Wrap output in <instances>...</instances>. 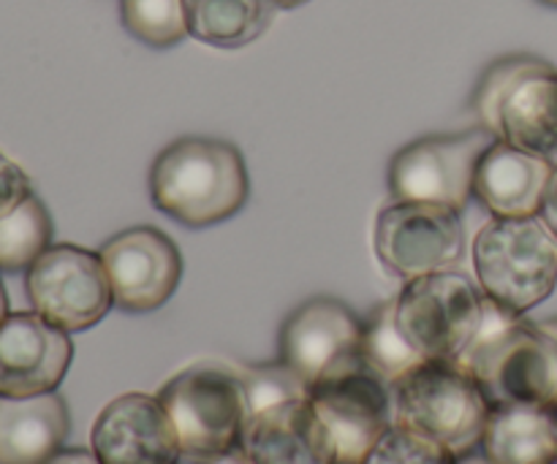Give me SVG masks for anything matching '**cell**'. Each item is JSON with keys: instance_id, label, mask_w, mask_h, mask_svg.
<instances>
[{"instance_id": "1", "label": "cell", "mask_w": 557, "mask_h": 464, "mask_svg": "<svg viewBox=\"0 0 557 464\" xmlns=\"http://www.w3.org/2000/svg\"><path fill=\"white\" fill-rule=\"evenodd\" d=\"M457 367L466 369L490 405H542L557 397V348L542 321H528L484 297V318Z\"/></svg>"}, {"instance_id": "2", "label": "cell", "mask_w": 557, "mask_h": 464, "mask_svg": "<svg viewBox=\"0 0 557 464\" xmlns=\"http://www.w3.org/2000/svg\"><path fill=\"white\" fill-rule=\"evenodd\" d=\"M250 193L245 158L232 141L183 136L158 152L150 168L152 204L188 228L228 221Z\"/></svg>"}, {"instance_id": "3", "label": "cell", "mask_w": 557, "mask_h": 464, "mask_svg": "<svg viewBox=\"0 0 557 464\" xmlns=\"http://www.w3.org/2000/svg\"><path fill=\"white\" fill-rule=\"evenodd\" d=\"M479 128L520 150L557 158V68L536 54H506L479 76L471 96Z\"/></svg>"}, {"instance_id": "4", "label": "cell", "mask_w": 557, "mask_h": 464, "mask_svg": "<svg viewBox=\"0 0 557 464\" xmlns=\"http://www.w3.org/2000/svg\"><path fill=\"white\" fill-rule=\"evenodd\" d=\"M476 283L517 315L539 308L557 286V234L542 215L490 217L473 239Z\"/></svg>"}, {"instance_id": "5", "label": "cell", "mask_w": 557, "mask_h": 464, "mask_svg": "<svg viewBox=\"0 0 557 464\" xmlns=\"http://www.w3.org/2000/svg\"><path fill=\"white\" fill-rule=\"evenodd\" d=\"M158 400L172 418L183 460H212L243 446L250 411L234 364H190L163 384Z\"/></svg>"}, {"instance_id": "6", "label": "cell", "mask_w": 557, "mask_h": 464, "mask_svg": "<svg viewBox=\"0 0 557 464\" xmlns=\"http://www.w3.org/2000/svg\"><path fill=\"white\" fill-rule=\"evenodd\" d=\"M395 389V424L444 446L451 456L482 446L493 405L476 380L451 362H424Z\"/></svg>"}, {"instance_id": "7", "label": "cell", "mask_w": 557, "mask_h": 464, "mask_svg": "<svg viewBox=\"0 0 557 464\" xmlns=\"http://www.w3.org/2000/svg\"><path fill=\"white\" fill-rule=\"evenodd\" d=\"M484 318V293L462 272L408 280L395 297V321L424 362H460Z\"/></svg>"}, {"instance_id": "8", "label": "cell", "mask_w": 557, "mask_h": 464, "mask_svg": "<svg viewBox=\"0 0 557 464\" xmlns=\"http://www.w3.org/2000/svg\"><path fill=\"white\" fill-rule=\"evenodd\" d=\"M493 141L495 136L484 128L422 136L411 141L389 163L392 199L462 212L473 199L479 158Z\"/></svg>"}, {"instance_id": "9", "label": "cell", "mask_w": 557, "mask_h": 464, "mask_svg": "<svg viewBox=\"0 0 557 464\" xmlns=\"http://www.w3.org/2000/svg\"><path fill=\"white\" fill-rule=\"evenodd\" d=\"M25 288L33 313L69 335L92 329L114 308L101 255L71 242L49 244L27 269Z\"/></svg>"}, {"instance_id": "10", "label": "cell", "mask_w": 557, "mask_h": 464, "mask_svg": "<svg viewBox=\"0 0 557 464\" xmlns=\"http://www.w3.org/2000/svg\"><path fill=\"white\" fill-rule=\"evenodd\" d=\"M375 255L400 280L449 272L466 253V226L449 206L392 201L375 221Z\"/></svg>"}, {"instance_id": "11", "label": "cell", "mask_w": 557, "mask_h": 464, "mask_svg": "<svg viewBox=\"0 0 557 464\" xmlns=\"http://www.w3.org/2000/svg\"><path fill=\"white\" fill-rule=\"evenodd\" d=\"M310 402L335 446V464H364L395 424V389L368 364L313 386Z\"/></svg>"}, {"instance_id": "12", "label": "cell", "mask_w": 557, "mask_h": 464, "mask_svg": "<svg viewBox=\"0 0 557 464\" xmlns=\"http://www.w3.org/2000/svg\"><path fill=\"white\" fill-rule=\"evenodd\" d=\"M362 329L364 321L341 299H308L281 326V359L313 389L364 364Z\"/></svg>"}, {"instance_id": "13", "label": "cell", "mask_w": 557, "mask_h": 464, "mask_svg": "<svg viewBox=\"0 0 557 464\" xmlns=\"http://www.w3.org/2000/svg\"><path fill=\"white\" fill-rule=\"evenodd\" d=\"M98 255L112 286L114 308L125 313H152L163 308L183 277V255L161 228H125L107 239Z\"/></svg>"}, {"instance_id": "14", "label": "cell", "mask_w": 557, "mask_h": 464, "mask_svg": "<svg viewBox=\"0 0 557 464\" xmlns=\"http://www.w3.org/2000/svg\"><path fill=\"white\" fill-rule=\"evenodd\" d=\"M92 454L101 464H180L177 432L163 402L128 391L98 413L90 432Z\"/></svg>"}, {"instance_id": "15", "label": "cell", "mask_w": 557, "mask_h": 464, "mask_svg": "<svg viewBox=\"0 0 557 464\" xmlns=\"http://www.w3.org/2000/svg\"><path fill=\"white\" fill-rule=\"evenodd\" d=\"M74 359L69 331L38 313H9L0 324V397L58 391Z\"/></svg>"}, {"instance_id": "16", "label": "cell", "mask_w": 557, "mask_h": 464, "mask_svg": "<svg viewBox=\"0 0 557 464\" xmlns=\"http://www.w3.org/2000/svg\"><path fill=\"white\" fill-rule=\"evenodd\" d=\"M555 163L536 152L495 139L479 158L473 199L493 217L542 215Z\"/></svg>"}, {"instance_id": "17", "label": "cell", "mask_w": 557, "mask_h": 464, "mask_svg": "<svg viewBox=\"0 0 557 464\" xmlns=\"http://www.w3.org/2000/svg\"><path fill=\"white\" fill-rule=\"evenodd\" d=\"M239 449L253 464H335V446L310 397L250 418Z\"/></svg>"}, {"instance_id": "18", "label": "cell", "mask_w": 557, "mask_h": 464, "mask_svg": "<svg viewBox=\"0 0 557 464\" xmlns=\"http://www.w3.org/2000/svg\"><path fill=\"white\" fill-rule=\"evenodd\" d=\"M69 405L58 391L0 397V464H44L69 438Z\"/></svg>"}, {"instance_id": "19", "label": "cell", "mask_w": 557, "mask_h": 464, "mask_svg": "<svg viewBox=\"0 0 557 464\" xmlns=\"http://www.w3.org/2000/svg\"><path fill=\"white\" fill-rule=\"evenodd\" d=\"M479 451L493 464H553L557 460L553 416L542 405H495Z\"/></svg>"}, {"instance_id": "20", "label": "cell", "mask_w": 557, "mask_h": 464, "mask_svg": "<svg viewBox=\"0 0 557 464\" xmlns=\"http://www.w3.org/2000/svg\"><path fill=\"white\" fill-rule=\"evenodd\" d=\"M188 33L218 49H239L267 30L272 0H183Z\"/></svg>"}, {"instance_id": "21", "label": "cell", "mask_w": 557, "mask_h": 464, "mask_svg": "<svg viewBox=\"0 0 557 464\" xmlns=\"http://www.w3.org/2000/svg\"><path fill=\"white\" fill-rule=\"evenodd\" d=\"M52 215L36 193L22 199L9 215L0 217V269H30L52 244Z\"/></svg>"}, {"instance_id": "22", "label": "cell", "mask_w": 557, "mask_h": 464, "mask_svg": "<svg viewBox=\"0 0 557 464\" xmlns=\"http://www.w3.org/2000/svg\"><path fill=\"white\" fill-rule=\"evenodd\" d=\"M362 362L389 386H397L403 378H408L413 369L424 364V359L413 351L411 342L397 329L395 299L381 302L364 321Z\"/></svg>"}, {"instance_id": "23", "label": "cell", "mask_w": 557, "mask_h": 464, "mask_svg": "<svg viewBox=\"0 0 557 464\" xmlns=\"http://www.w3.org/2000/svg\"><path fill=\"white\" fill-rule=\"evenodd\" d=\"M120 20L152 49H169L190 36L183 0H120Z\"/></svg>"}, {"instance_id": "24", "label": "cell", "mask_w": 557, "mask_h": 464, "mask_svg": "<svg viewBox=\"0 0 557 464\" xmlns=\"http://www.w3.org/2000/svg\"><path fill=\"white\" fill-rule=\"evenodd\" d=\"M234 369L243 378L250 418L270 411V407L283 405V402L308 400L310 397V386L305 384L302 375L288 367L283 359L267 364H234Z\"/></svg>"}, {"instance_id": "25", "label": "cell", "mask_w": 557, "mask_h": 464, "mask_svg": "<svg viewBox=\"0 0 557 464\" xmlns=\"http://www.w3.org/2000/svg\"><path fill=\"white\" fill-rule=\"evenodd\" d=\"M455 460L457 456H451L435 440L424 438L403 424H392L364 464H455Z\"/></svg>"}, {"instance_id": "26", "label": "cell", "mask_w": 557, "mask_h": 464, "mask_svg": "<svg viewBox=\"0 0 557 464\" xmlns=\"http://www.w3.org/2000/svg\"><path fill=\"white\" fill-rule=\"evenodd\" d=\"M30 193V177L25 174V168H20L5 152H0V217L9 215Z\"/></svg>"}, {"instance_id": "27", "label": "cell", "mask_w": 557, "mask_h": 464, "mask_svg": "<svg viewBox=\"0 0 557 464\" xmlns=\"http://www.w3.org/2000/svg\"><path fill=\"white\" fill-rule=\"evenodd\" d=\"M44 464H101V460H98L96 454L85 449H60L58 454L49 456L47 462Z\"/></svg>"}, {"instance_id": "28", "label": "cell", "mask_w": 557, "mask_h": 464, "mask_svg": "<svg viewBox=\"0 0 557 464\" xmlns=\"http://www.w3.org/2000/svg\"><path fill=\"white\" fill-rule=\"evenodd\" d=\"M542 217L547 221V226L553 228L557 234V163H555V172L549 177L547 185V196H544V204H542Z\"/></svg>"}, {"instance_id": "29", "label": "cell", "mask_w": 557, "mask_h": 464, "mask_svg": "<svg viewBox=\"0 0 557 464\" xmlns=\"http://www.w3.org/2000/svg\"><path fill=\"white\" fill-rule=\"evenodd\" d=\"M194 464H253V462L248 460V454H245L243 449H234V451H226V454H221V456H212V460H201Z\"/></svg>"}, {"instance_id": "30", "label": "cell", "mask_w": 557, "mask_h": 464, "mask_svg": "<svg viewBox=\"0 0 557 464\" xmlns=\"http://www.w3.org/2000/svg\"><path fill=\"white\" fill-rule=\"evenodd\" d=\"M455 464H493L487 460V456L482 454V451H471V454H462V456H457L455 460Z\"/></svg>"}, {"instance_id": "31", "label": "cell", "mask_w": 557, "mask_h": 464, "mask_svg": "<svg viewBox=\"0 0 557 464\" xmlns=\"http://www.w3.org/2000/svg\"><path fill=\"white\" fill-rule=\"evenodd\" d=\"M9 318V297H5V288H3V280H0V324Z\"/></svg>"}, {"instance_id": "32", "label": "cell", "mask_w": 557, "mask_h": 464, "mask_svg": "<svg viewBox=\"0 0 557 464\" xmlns=\"http://www.w3.org/2000/svg\"><path fill=\"white\" fill-rule=\"evenodd\" d=\"M275 3V9H299V5H305L308 0H272Z\"/></svg>"}, {"instance_id": "33", "label": "cell", "mask_w": 557, "mask_h": 464, "mask_svg": "<svg viewBox=\"0 0 557 464\" xmlns=\"http://www.w3.org/2000/svg\"><path fill=\"white\" fill-rule=\"evenodd\" d=\"M542 326H544V329L549 331V337H553V340H555V348H557V318L542 321ZM555 402H557V397H555Z\"/></svg>"}, {"instance_id": "34", "label": "cell", "mask_w": 557, "mask_h": 464, "mask_svg": "<svg viewBox=\"0 0 557 464\" xmlns=\"http://www.w3.org/2000/svg\"><path fill=\"white\" fill-rule=\"evenodd\" d=\"M547 411H549V416H553V422H555V429H557V402H553V405H549Z\"/></svg>"}, {"instance_id": "35", "label": "cell", "mask_w": 557, "mask_h": 464, "mask_svg": "<svg viewBox=\"0 0 557 464\" xmlns=\"http://www.w3.org/2000/svg\"><path fill=\"white\" fill-rule=\"evenodd\" d=\"M539 3H544V5H549V9H557V0H539Z\"/></svg>"}, {"instance_id": "36", "label": "cell", "mask_w": 557, "mask_h": 464, "mask_svg": "<svg viewBox=\"0 0 557 464\" xmlns=\"http://www.w3.org/2000/svg\"><path fill=\"white\" fill-rule=\"evenodd\" d=\"M553 464H557V460H555V462H553Z\"/></svg>"}]
</instances>
